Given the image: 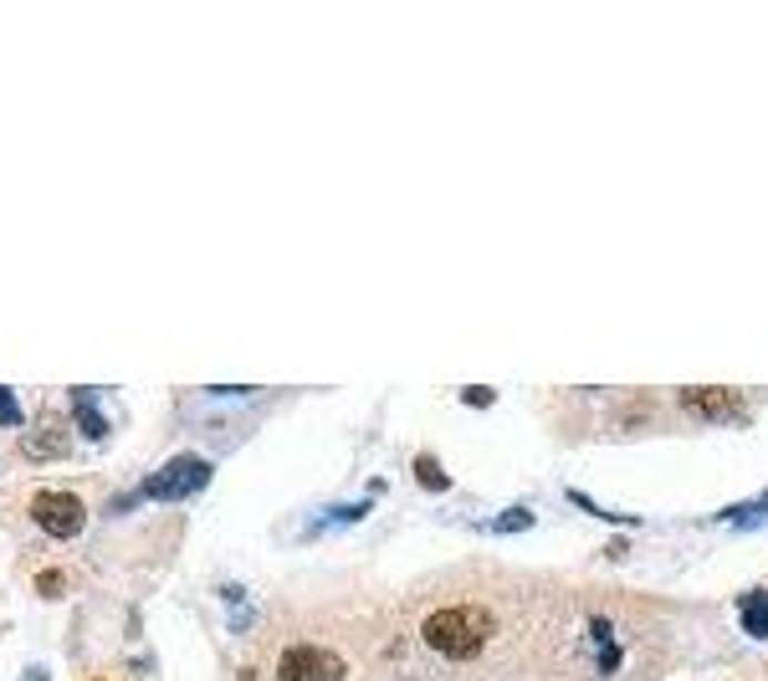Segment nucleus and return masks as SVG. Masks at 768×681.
Here are the masks:
<instances>
[{"instance_id": "ddd939ff", "label": "nucleus", "mask_w": 768, "mask_h": 681, "mask_svg": "<svg viewBox=\"0 0 768 681\" xmlns=\"http://www.w3.org/2000/svg\"><path fill=\"white\" fill-rule=\"evenodd\" d=\"M37 589H41V594H52V600H57V594H62V589H67L62 569H47V575H41V579H37Z\"/></svg>"}, {"instance_id": "2eb2a0df", "label": "nucleus", "mask_w": 768, "mask_h": 681, "mask_svg": "<svg viewBox=\"0 0 768 681\" xmlns=\"http://www.w3.org/2000/svg\"><path fill=\"white\" fill-rule=\"evenodd\" d=\"M21 681H47V671H41V667H27V677H21Z\"/></svg>"}, {"instance_id": "9b49d317", "label": "nucleus", "mask_w": 768, "mask_h": 681, "mask_svg": "<svg viewBox=\"0 0 768 681\" xmlns=\"http://www.w3.org/2000/svg\"><path fill=\"white\" fill-rule=\"evenodd\" d=\"M764 512H768V502H748V508H728L722 518L738 522V528H754V522H764Z\"/></svg>"}, {"instance_id": "f8f14e48", "label": "nucleus", "mask_w": 768, "mask_h": 681, "mask_svg": "<svg viewBox=\"0 0 768 681\" xmlns=\"http://www.w3.org/2000/svg\"><path fill=\"white\" fill-rule=\"evenodd\" d=\"M21 400H16V389H6L0 385V426H21Z\"/></svg>"}, {"instance_id": "39448f33", "label": "nucleus", "mask_w": 768, "mask_h": 681, "mask_svg": "<svg viewBox=\"0 0 768 681\" xmlns=\"http://www.w3.org/2000/svg\"><path fill=\"white\" fill-rule=\"evenodd\" d=\"M681 405H687L691 415H703V420H717V426L742 420V395L717 389V385H687V389H681Z\"/></svg>"}, {"instance_id": "1a4fd4ad", "label": "nucleus", "mask_w": 768, "mask_h": 681, "mask_svg": "<svg viewBox=\"0 0 768 681\" xmlns=\"http://www.w3.org/2000/svg\"><path fill=\"white\" fill-rule=\"evenodd\" d=\"M415 477H421L431 492H451V477L436 467V456H415Z\"/></svg>"}, {"instance_id": "9d476101", "label": "nucleus", "mask_w": 768, "mask_h": 681, "mask_svg": "<svg viewBox=\"0 0 768 681\" xmlns=\"http://www.w3.org/2000/svg\"><path fill=\"white\" fill-rule=\"evenodd\" d=\"M523 528H533L528 508H507L503 518H492V533H523Z\"/></svg>"}, {"instance_id": "423d86ee", "label": "nucleus", "mask_w": 768, "mask_h": 681, "mask_svg": "<svg viewBox=\"0 0 768 681\" xmlns=\"http://www.w3.org/2000/svg\"><path fill=\"white\" fill-rule=\"evenodd\" d=\"M738 614H742V630L754 641H768V589H748L738 600Z\"/></svg>"}, {"instance_id": "f03ea898", "label": "nucleus", "mask_w": 768, "mask_h": 681, "mask_svg": "<svg viewBox=\"0 0 768 681\" xmlns=\"http://www.w3.org/2000/svg\"><path fill=\"white\" fill-rule=\"evenodd\" d=\"M211 461L205 456H174V461H164L154 477L139 487V492L149 497V502H185V497H195V492H205L211 487Z\"/></svg>"}, {"instance_id": "4468645a", "label": "nucleus", "mask_w": 768, "mask_h": 681, "mask_svg": "<svg viewBox=\"0 0 768 681\" xmlns=\"http://www.w3.org/2000/svg\"><path fill=\"white\" fill-rule=\"evenodd\" d=\"M462 400H466V405H492L497 395H492L487 385H472V389H462Z\"/></svg>"}, {"instance_id": "0eeeda50", "label": "nucleus", "mask_w": 768, "mask_h": 681, "mask_svg": "<svg viewBox=\"0 0 768 681\" xmlns=\"http://www.w3.org/2000/svg\"><path fill=\"white\" fill-rule=\"evenodd\" d=\"M72 405H78V426L88 441H108V420L93 410V389H72Z\"/></svg>"}, {"instance_id": "7ed1b4c3", "label": "nucleus", "mask_w": 768, "mask_h": 681, "mask_svg": "<svg viewBox=\"0 0 768 681\" xmlns=\"http://www.w3.org/2000/svg\"><path fill=\"white\" fill-rule=\"evenodd\" d=\"M31 518H37L41 533L52 538H78L82 522H88V508H82V497L62 492V487H47V492L31 497Z\"/></svg>"}, {"instance_id": "f257e3e1", "label": "nucleus", "mask_w": 768, "mask_h": 681, "mask_svg": "<svg viewBox=\"0 0 768 681\" xmlns=\"http://www.w3.org/2000/svg\"><path fill=\"white\" fill-rule=\"evenodd\" d=\"M492 630H497V620H492V610H482V604H446V610H431L425 614V646L441 655H456V661H472V655L482 651V646L492 641Z\"/></svg>"}, {"instance_id": "20e7f679", "label": "nucleus", "mask_w": 768, "mask_h": 681, "mask_svg": "<svg viewBox=\"0 0 768 681\" xmlns=\"http://www.w3.org/2000/svg\"><path fill=\"white\" fill-rule=\"evenodd\" d=\"M344 655L323 651V646H292L282 651L277 661V677L282 681H344Z\"/></svg>"}, {"instance_id": "6e6552de", "label": "nucleus", "mask_w": 768, "mask_h": 681, "mask_svg": "<svg viewBox=\"0 0 768 681\" xmlns=\"http://www.w3.org/2000/svg\"><path fill=\"white\" fill-rule=\"evenodd\" d=\"M27 456L31 461H57V456H67V430L62 426L37 430V436L27 441Z\"/></svg>"}]
</instances>
